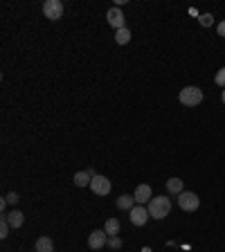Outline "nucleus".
<instances>
[{
  "instance_id": "a211bd4d",
  "label": "nucleus",
  "mask_w": 225,
  "mask_h": 252,
  "mask_svg": "<svg viewBox=\"0 0 225 252\" xmlns=\"http://www.w3.org/2000/svg\"><path fill=\"white\" fill-rule=\"evenodd\" d=\"M198 23H200L203 27H212V25H214V16H212V14H200V16H198Z\"/></svg>"
},
{
  "instance_id": "2eb2a0df",
  "label": "nucleus",
  "mask_w": 225,
  "mask_h": 252,
  "mask_svg": "<svg viewBox=\"0 0 225 252\" xmlns=\"http://www.w3.org/2000/svg\"><path fill=\"white\" fill-rule=\"evenodd\" d=\"M72 180H75V185H77V187H86V185H90L92 176H90V173H88V171H77Z\"/></svg>"
},
{
  "instance_id": "412c9836",
  "label": "nucleus",
  "mask_w": 225,
  "mask_h": 252,
  "mask_svg": "<svg viewBox=\"0 0 225 252\" xmlns=\"http://www.w3.org/2000/svg\"><path fill=\"white\" fill-rule=\"evenodd\" d=\"M5 198H7V203H9V205H16L18 200H21V198H18V194H16V192H9V194L5 196Z\"/></svg>"
},
{
  "instance_id": "9d476101",
  "label": "nucleus",
  "mask_w": 225,
  "mask_h": 252,
  "mask_svg": "<svg viewBox=\"0 0 225 252\" xmlns=\"http://www.w3.org/2000/svg\"><path fill=\"white\" fill-rule=\"evenodd\" d=\"M7 219V223L11 225V230H18V227L25 223V214H23L21 209H11L9 214H2Z\"/></svg>"
},
{
  "instance_id": "f3484780",
  "label": "nucleus",
  "mask_w": 225,
  "mask_h": 252,
  "mask_svg": "<svg viewBox=\"0 0 225 252\" xmlns=\"http://www.w3.org/2000/svg\"><path fill=\"white\" fill-rule=\"evenodd\" d=\"M9 230H11V225L7 223L5 216H2V219H0V239H7V236H9Z\"/></svg>"
},
{
  "instance_id": "5701e85b",
  "label": "nucleus",
  "mask_w": 225,
  "mask_h": 252,
  "mask_svg": "<svg viewBox=\"0 0 225 252\" xmlns=\"http://www.w3.org/2000/svg\"><path fill=\"white\" fill-rule=\"evenodd\" d=\"M7 205H9V203H7V198H2V200H0V209H2V212H5V209H7Z\"/></svg>"
},
{
  "instance_id": "20e7f679",
  "label": "nucleus",
  "mask_w": 225,
  "mask_h": 252,
  "mask_svg": "<svg viewBox=\"0 0 225 252\" xmlns=\"http://www.w3.org/2000/svg\"><path fill=\"white\" fill-rule=\"evenodd\" d=\"M63 2L61 0H45L43 2V14L45 18H50V21H59V18H63Z\"/></svg>"
},
{
  "instance_id": "dca6fc26",
  "label": "nucleus",
  "mask_w": 225,
  "mask_h": 252,
  "mask_svg": "<svg viewBox=\"0 0 225 252\" xmlns=\"http://www.w3.org/2000/svg\"><path fill=\"white\" fill-rule=\"evenodd\" d=\"M131 41V29L129 27H124V29H117L115 32V43L117 45H126Z\"/></svg>"
},
{
  "instance_id": "f257e3e1",
  "label": "nucleus",
  "mask_w": 225,
  "mask_h": 252,
  "mask_svg": "<svg viewBox=\"0 0 225 252\" xmlns=\"http://www.w3.org/2000/svg\"><path fill=\"white\" fill-rule=\"evenodd\" d=\"M146 209H149L151 219L162 221L165 216H169V212H171V200L167 198V196H153L151 203L146 205Z\"/></svg>"
},
{
  "instance_id": "ddd939ff",
  "label": "nucleus",
  "mask_w": 225,
  "mask_h": 252,
  "mask_svg": "<svg viewBox=\"0 0 225 252\" xmlns=\"http://www.w3.org/2000/svg\"><path fill=\"white\" fill-rule=\"evenodd\" d=\"M36 252H54V243L50 236H38L36 239V246H34Z\"/></svg>"
},
{
  "instance_id": "6e6552de",
  "label": "nucleus",
  "mask_w": 225,
  "mask_h": 252,
  "mask_svg": "<svg viewBox=\"0 0 225 252\" xmlns=\"http://www.w3.org/2000/svg\"><path fill=\"white\" fill-rule=\"evenodd\" d=\"M108 243V234L104 230H92L90 236H88V248L90 250H102Z\"/></svg>"
},
{
  "instance_id": "0eeeda50",
  "label": "nucleus",
  "mask_w": 225,
  "mask_h": 252,
  "mask_svg": "<svg viewBox=\"0 0 225 252\" xmlns=\"http://www.w3.org/2000/svg\"><path fill=\"white\" fill-rule=\"evenodd\" d=\"M129 214H131V223H133V225H138V227L146 225V221L151 219V216H149V209H146L144 205H135Z\"/></svg>"
},
{
  "instance_id": "b1692460",
  "label": "nucleus",
  "mask_w": 225,
  "mask_h": 252,
  "mask_svg": "<svg viewBox=\"0 0 225 252\" xmlns=\"http://www.w3.org/2000/svg\"><path fill=\"white\" fill-rule=\"evenodd\" d=\"M221 102L225 104V88H223V92H221Z\"/></svg>"
},
{
  "instance_id": "aec40b11",
  "label": "nucleus",
  "mask_w": 225,
  "mask_h": 252,
  "mask_svg": "<svg viewBox=\"0 0 225 252\" xmlns=\"http://www.w3.org/2000/svg\"><path fill=\"white\" fill-rule=\"evenodd\" d=\"M214 81H216V86H221V88H225V68H221L219 72H216V77H214Z\"/></svg>"
},
{
  "instance_id": "1a4fd4ad",
  "label": "nucleus",
  "mask_w": 225,
  "mask_h": 252,
  "mask_svg": "<svg viewBox=\"0 0 225 252\" xmlns=\"http://www.w3.org/2000/svg\"><path fill=\"white\" fill-rule=\"evenodd\" d=\"M133 196H135V203L138 205H149L151 198H153V192H151L149 185H138Z\"/></svg>"
},
{
  "instance_id": "4be33fe9",
  "label": "nucleus",
  "mask_w": 225,
  "mask_h": 252,
  "mask_svg": "<svg viewBox=\"0 0 225 252\" xmlns=\"http://www.w3.org/2000/svg\"><path fill=\"white\" fill-rule=\"evenodd\" d=\"M216 32H219V36L225 38V21H221L219 25H216Z\"/></svg>"
},
{
  "instance_id": "6ab92c4d",
  "label": "nucleus",
  "mask_w": 225,
  "mask_h": 252,
  "mask_svg": "<svg viewBox=\"0 0 225 252\" xmlns=\"http://www.w3.org/2000/svg\"><path fill=\"white\" fill-rule=\"evenodd\" d=\"M108 248H112V250H119L122 248V239L119 236H108V243H106Z\"/></svg>"
},
{
  "instance_id": "9b49d317",
  "label": "nucleus",
  "mask_w": 225,
  "mask_h": 252,
  "mask_svg": "<svg viewBox=\"0 0 225 252\" xmlns=\"http://www.w3.org/2000/svg\"><path fill=\"white\" fill-rule=\"evenodd\" d=\"M104 232H106L108 236H119V232H122V223H119L117 219H108L106 223H104Z\"/></svg>"
},
{
  "instance_id": "423d86ee",
  "label": "nucleus",
  "mask_w": 225,
  "mask_h": 252,
  "mask_svg": "<svg viewBox=\"0 0 225 252\" xmlns=\"http://www.w3.org/2000/svg\"><path fill=\"white\" fill-rule=\"evenodd\" d=\"M90 189L97 194V196H106V194H111L112 185H111V180H108L106 176H95L90 180Z\"/></svg>"
},
{
  "instance_id": "f8f14e48",
  "label": "nucleus",
  "mask_w": 225,
  "mask_h": 252,
  "mask_svg": "<svg viewBox=\"0 0 225 252\" xmlns=\"http://www.w3.org/2000/svg\"><path fill=\"white\" fill-rule=\"evenodd\" d=\"M135 205H138L135 203V196H131V194H122V196L117 198V207L124 209V212H131Z\"/></svg>"
},
{
  "instance_id": "f03ea898",
  "label": "nucleus",
  "mask_w": 225,
  "mask_h": 252,
  "mask_svg": "<svg viewBox=\"0 0 225 252\" xmlns=\"http://www.w3.org/2000/svg\"><path fill=\"white\" fill-rule=\"evenodd\" d=\"M178 99H180L182 106H198L200 102H203V90H200L198 86H187V88H182L180 95H178Z\"/></svg>"
},
{
  "instance_id": "393cba45",
  "label": "nucleus",
  "mask_w": 225,
  "mask_h": 252,
  "mask_svg": "<svg viewBox=\"0 0 225 252\" xmlns=\"http://www.w3.org/2000/svg\"><path fill=\"white\" fill-rule=\"evenodd\" d=\"M34 252H36V250H34Z\"/></svg>"
},
{
  "instance_id": "7ed1b4c3",
  "label": "nucleus",
  "mask_w": 225,
  "mask_h": 252,
  "mask_svg": "<svg viewBox=\"0 0 225 252\" xmlns=\"http://www.w3.org/2000/svg\"><path fill=\"white\" fill-rule=\"evenodd\" d=\"M176 198H178V207H180L182 212H196L200 205V198L194 192H182Z\"/></svg>"
},
{
  "instance_id": "39448f33",
  "label": "nucleus",
  "mask_w": 225,
  "mask_h": 252,
  "mask_svg": "<svg viewBox=\"0 0 225 252\" xmlns=\"http://www.w3.org/2000/svg\"><path fill=\"white\" fill-rule=\"evenodd\" d=\"M106 21H108V25L111 27H115V32L117 29H124V23H126V18H124V11L119 9V7H111V9L106 11Z\"/></svg>"
},
{
  "instance_id": "4468645a",
  "label": "nucleus",
  "mask_w": 225,
  "mask_h": 252,
  "mask_svg": "<svg viewBox=\"0 0 225 252\" xmlns=\"http://www.w3.org/2000/svg\"><path fill=\"white\" fill-rule=\"evenodd\" d=\"M167 192H169V194H176V196H180V194L185 192V185H182L180 178H169V180H167Z\"/></svg>"
}]
</instances>
